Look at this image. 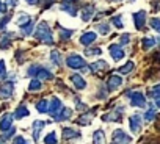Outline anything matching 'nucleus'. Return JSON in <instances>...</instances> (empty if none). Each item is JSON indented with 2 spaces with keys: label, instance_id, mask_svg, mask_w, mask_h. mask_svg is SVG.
Listing matches in <instances>:
<instances>
[{
  "label": "nucleus",
  "instance_id": "c756f323",
  "mask_svg": "<svg viewBox=\"0 0 160 144\" xmlns=\"http://www.w3.org/2000/svg\"><path fill=\"white\" fill-rule=\"evenodd\" d=\"M154 44H155L154 38H144V39H143V49H144V50L151 49V47H152Z\"/></svg>",
  "mask_w": 160,
  "mask_h": 144
},
{
  "label": "nucleus",
  "instance_id": "423d86ee",
  "mask_svg": "<svg viewBox=\"0 0 160 144\" xmlns=\"http://www.w3.org/2000/svg\"><path fill=\"white\" fill-rule=\"evenodd\" d=\"M144 22H146V13L144 11H138L133 14V24L137 27V30H141L144 27Z\"/></svg>",
  "mask_w": 160,
  "mask_h": 144
},
{
  "label": "nucleus",
  "instance_id": "6ab92c4d",
  "mask_svg": "<svg viewBox=\"0 0 160 144\" xmlns=\"http://www.w3.org/2000/svg\"><path fill=\"white\" fill-rule=\"evenodd\" d=\"M60 39L61 41H68L71 36H72V30H66V28H63V27H60Z\"/></svg>",
  "mask_w": 160,
  "mask_h": 144
},
{
  "label": "nucleus",
  "instance_id": "a19ab883",
  "mask_svg": "<svg viewBox=\"0 0 160 144\" xmlns=\"http://www.w3.org/2000/svg\"><path fill=\"white\" fill-rule=\"evenodd\" d=\"M14 132H16L14 128H10V130H8V132L5 133V136H3V138H5V139H7V138H11V136L14 135Z\"/></svg>",
  "mask_w": 160,
  "mask_h": 144
},
{
  "label": "nucleus",
  "instance_id": "c03bdc74",
  "mask_svg": "<svg viewBox=\"0 0 160 144\" xmlns=\"http://www.w3.org/2000/svg\"><path fill=\"white\" fill-rule=\"evenodd\" d=\"M3 10H5V5H3L2 2H0V14H2V11H3Z\"/></svg>",
  "mask_w": 160,
  "mask_h": 144
},
{
  "label": "nucleus",
  "instance_id": "4c0bfd02",
  "mask_svg": "<svg viewBox=\"0 0 160 144\" xmlns=\"http://www.w3.org/2000/svg\"><path fill=\"white\" fill-rule=\"evenodd\" d=\"M11 19V14H7L5 16V19H2V21H0V30H3L5 28V25L8 24V21Z\"/></svg>",
  "mask_w": 160,
  "mask_h": 144
},
{
  "label": "nucleus",
  "instance_id": "49530a36",
  "mask_svg": "<svg viewBox=\"0 0 160 144\" xmlns=\"http://www.w3.org/2000/svg\"><path fill=\"white\" fill-rule=\"evenodd\" d=\"M27 2H30V3H33V0H27Z\"/></svg>",
  "mask_w": 160,
  "mask_h": 144
},
{
  "label": "nucleus",
  "instance_id": "dca6fc26",
  "mask_svg": "<svg viewBox=\"0 0 160 144\" xmlns=\"http://www.w3.org/2000/svg\"><path fill=\"white\" fill-rule=\"evenodd\" d=\"M93 11H94V7H93V5H88V7L83 10V13H82V19H83L85 22H88V21L91 19V16H93Z\"/></svg>",
  "mask_w": 160,
  "mask_h": 144
},
{
  "label": "nucleus",
  "instance_id": "a878e982",
  "mask_svg": "<svg viewBox=\"0 0 160 144\" xmlns=\"http://www.w3.org/2000/svg\"><path fill=\"white\" fill-rule=\"evenodd\" d=\"M13 35H7V36H3L2 38V41H0V49H8L10 47V44H11V38Z\"/></svg>",
  "mask_w": 160,
  "mask_h": 144
},
{
  "label": "nucleus",
  "instance_id": "7ed1b4c3",
  "mask_svg": "<svg viewBox=\"0 0 160 144\" xmlns=\"http://www.w3.org/2000/svg\"><path fill=\"white\" fill-rule=\"evenodd\" d=\"M13 91H14V85L11 82H7L0 86V99H8L13 96Z\"/></svg>",
  "mask_w": 160,
  "mask_h": 144
},
{
  "label": "nucleus",
  "instance_id": "2eb2a0df",
  "mask_svg": "<svg viewBox=\"0 0 160 144\" xmlns=\"http://www.w3.org/2000/svg\"><path fill=\"white\" fill-rule=\"evenodd\" d=\"M36 77H38V80H50L52 79V72L47 70V69H44V67H39Z\"/></svg>",
  "mask_w": 160,
  "mask_h": 144
},
{
  "label": "nucleus",
  "instance_id": "b1692460",
  "mask_svg": "<svg viewBox=\"0 0 160 144\" xmlns=\"http://www.w3.org/2000/svg\"><path fill=\"white\" fill-rule=\"evenodd\" d=\"M94 144H105L104 132H102V130H98V132L94 133Z\"/></svg>",
  "mask_w": 160,
  "mask_h": 144
},
{
  "label": "nucleus",
  "instance_id": "a211bd4d",
  "mask_svg": "<svg viewBox=\"0 0 160 144\" xmlns=\"http://www.w3.org/2000/svg\"><path fill=\"white\" fill-rule=\"evenodd\" d=\"M75 136H78V132H75L72 128H63V139H71Z\"/></svg>",
  "mask_w": 160,
  "mask_h": 144
},
{
  "label": "nucleus",
  "instance_id": "9d476101",
  "mask_svg": "<svg viewBox=\"0 0 160 144\" xmlns=\"http://www.w3.org/2000/svg\"><path fill=\"white\" fill-rule=\"evenodd\" d=\"M11 124H13V116L11 114H5L2 119H0V130H2V132H8L10 128H13Z\"/></svg>",
  "mask_w": 160,
  "mask_h": 144
},
{
  "label": "nucleus",
  "instance_id": "20e7f679",
  "mask_svg": "<svg viewBox=\"0 0 160 144\" xmlns=\"http://www.w3.org/2000/svg\"><path fill=\"white\" fill-rule=\"evenodd\" d=\"M69 79H71V82L74 83L75 89H78V91L85 89V86H87V82H85V79H83L82 75H78V74H72Z\"/></svg>",
  "mask_w": 160,
  "mask_h": 144
},
{
  "label": "nucleus",
  "instance_id": "e433bc0d",
  "mask_svg": "<svg viewBox=\"0 0 160 144\" xmlns=\"http://www.w3.org/2000/svg\"><path fill=\"white\" fill-rule=\"evenodd\" d=\"M151 27L160 33V21H158V19H155V17H154V19L151 21Z\"/></svg>",
  "mask_w": 160,
  "mask_h": 144
},
{
  "label": "nucleus",
  "instance_id": "4468645a",
  "mask_svg": "<svg viewBox=\"0 0 160 144\" xmlns=\"http://www.w3.org/2000/svg\"><path fill=\"white\" fill-rule=\"evenodd\" d=\"M44 125H46V122H42V121H35L33 122V138H35V141L39 138V132L42 130Z\"/></svg>",
  "mask_w": 160,
  "mask_h": 144
},
{
  "label": "nucleus",
  "instance_id": "2f4dec72",
  "mask_svg": "<svg viewBox=\"0 0 160 144\" xmlns=\"http://www.w3.org/2000/svg\"><path fill=\"white\" fill-rule=\"evenodd\" d=\"M149 96H151V97H155V99H160V83L152 88V91L149 93Z\"/></svg>",
  "mask_w": 160,
  "mask_h": 144
},
{
  "label": "nucleus",
  "instance_id": "6e6552de",
  "mask_svg": "<svg viewBox=\"0 0 160 144\" xmlns=\"http://www.w3.org/2000/svg\"><path fill=\"white\" fill-rule=\"evenodd\" d=\"M60 110H61V100H60V99H57V97H53V99H52V102H50V105H49V110H47V111H49V114H50V116H53V118H55V116L58 114V111H60Z\"/></svg>",
  "mask_w": 160,
  "mask_h": 144
},
{
  "label": "nucleus",
  "instance_id": "1a4fd4ad",
  "mask_svg": "<svg viewBox=\"0 0 160 144\" xmlns=\"http://www.w3.org/2000/svg\"><path fill=\"white\" fill-rule=\"evenodd\" d=\"M113 142H115V144H118V142L127 144V142H130V138H129L122 130H115V133H113Z\"/></svg>",
  "mask_w": 160,
  "mask_h": 144
},
{
  "label": "nucleus",
  "instance_id": "bb28decb",
  "mask_svg": "<svg viewBox=\"0 0 160 144\" xmlns=\"http://www.w3.org/2000/svg\"><path fill=\"white\" fill-rule=\"evenodd\" d=\"M133 69V63L132 61H129V63H126L124 66H121L119 67V72H121V74H129V72Z\"/></svg>",
  "mask_w": 160,
  "mask_h": 144
},
{
  "label": "nucleus",
  "instance_id": "7c9ffc66",
  "mask_svg": "<svg viewBox=\"0 0 160 144\" xmlns=\"http://www.w3.org/2000/svg\"><path fill=\"white\" fill-rule=\"evenodd\" d=\"M155 116H157V111H155L154 108H149V110L144 113V119H146V121H152Z\"/></svg>",
  "mask_w": 160,
  "mask_h": 144
},
{
  "label": "nucleus",
  "instance_id": "f3484780",
  "mask_svg": "<svg viewBox=\"0 0 160 144\" xmlns=\"http://www.w3.org/2000/svg\"><path fill=\"white\" fill-rule=\"evenodd\" d=\"M28 116V110L25 107H19L16 111H14V118L16 119H22V118H27Z\"/></svg>",
  "mask_w": 160,
  "mask_h": 144
},
{
  "label": "nucleus",
  "instance_id": "09e8293b",
  "mask_svg": "<svg viewBox=\"0 0 160 144\" xmlns=\"http://www.w3.org/2000/svg\"><path fill=\"white\" fill-rule=\"evenodd\" d=\"M158 42H160V39H158Z\"/></svg>",
  "mask_w": 160,
  "mask_h": 144
},
{
  "label": "nucleus",
  "instance_id": "4be33fe9",
  "mask_svg": "<svg viewBox=\"0 0 160 144\" xmlns=\"http://www.w3.org/2000/svg\"><path fill=\"white\" fill-rule=\"evenodd\" d=\"M102 67H107V63H105V61H98V63H93V64L90 66V70H91V72H98V70H101Z\"/></svg>",
  "mask_w": 160,
  "mask_h": 144
},
{
  "label": "nucleus",
  "instance_id": "9b49d317",
  "mask_svg": "<svg viewBox=\"0 0 160 144\" xmlns=\"http://www.w3.org/2000/svg\"><path fill=\"white\" fill-rule=\"evenodd\" d=\"M140 128H141V118H140L138 113H135V114L130 118V130H132L133 133H138Z\"/></svg>",
  "mask_w": 160,
  "mask_h": 144
},
{
  "label": "nucleus",
  "instance_id": "39448f33",
  "mask_svg": "<svg viewBox=\"0 0 160 144\" xmlns=\"http://www.w3.org/2000/svg\"><path fill=\"white\" fill-rule=\"evenodd\" d=\"M108 52H110V55L113 56V60H121L126 53H124V50H122V47L121 46H118V44H112V46H108Z\"/></svg>",
  "mask_w": 160,
  "mask_h": 144
},
{
  "label": "nucleus",
  "instance_id": "473e14b6",
  "mask_svg": "<svg viewBox=\"0 0 160 144\" xmlns=\"http://www.w3.org/2000/svg\"><path fill=\"white\" fill-rule=\"evenodd\" d=\"M50 56H52V60H53V63H55L57 66H60V64H61V56L58 55V52H57V50H52Z\"/></svg>",
  "mask_w": 160,
  "mask_h": 144
},
{
  "label": "nucleus",
  "instance_id": "ea45409f",
  "mask_svg": "<svg viewBox=\"0 0 160 144\" xmlns=\"http://www.w3.org/2000/svg\"><path fill=\"white\" fill-rule=\"evenodd\" d=\"M14 144H30V142L25 141V138H22V136H16L14 138Z\"/></svg>",
  "mask_w": 160,
  "mask_h": 144
},
{
  "label": "nucleus",
  "instance_id": "79ce46f5",
  "mask_svg": "<svg viewBox=\"0 0 160 144\" xmlns=\"http://www.w3.org/2000/svg\"><path fill=\"white\" fill-rule=\"evenodd\" d=\"M129 35H124V36H121V44H127L129 42Z\"/></svg>",
  "mask_w": 160,
  "mask_h": 144
},
{
  "label": "nucleus",
  "instance_id": "f257e3e1",
  "mask_svg": "<svg viewBox=\"0 0 160 144\" xmlns=\"http://www.w3.org/2000/svg\"><path fill=\"white\" fill-rule=\"evenodd\" d=\"M35 38L46 42V44H53V39H52V33H50V28L46 22H41L36 30H35Z\"/></svg>",
  "mask_w": 160,
  "mask_h": 144
},
{
  "label": "nucleus",
  "instance_id": "58836bf2",
  "mask_svg": "<svg viewBox=\"0 0 160 144\" xmlns=\"http://www.w3.org/2000/svg\"><path fill=\"white\" fill-rule=\"evenodd\" d=\"M102 53V50L98 47V49H91V50H87V55L90 56V55H101Z\"/></svg>",
  "mask_w": 160,
  "mask_h": 144
},
{
  "label": "nucleus",
  "instance_id": "72a5a7b5",
  "mask_svg": "<svg viewBox=\"0 0 160 144\" xmlns=\"http://www.w3.org/2000/svg\"><path fill=\"white\" fill-rule=\"evenodd\" d=\"M98 30H99V33H102V35H107V33L110 31V27H108L107 24H101V25H98Z\"/></svg>",
  "mask_w": 160,
  "mask_h": 144
},
{
  "label": "nucleus",
  "instance_id": "37998d69",
  "mask_svg": "<svg viewBox=\"0 0 160 144\" xmlns=\"http://www.w3.org/2000/svg\"><path fill=\"white\" fill-rule=\"evenodd\" d=\"M7 5L8 7H16L18 5V0H7Z\"/></svg>",
  "mask_w": 160,
  "mask_h": 144
},
{
  "label": "nucleus",
  "instance_id": "393cba45",
  "mask_svg": "<svg viewBox=\"0 0 160 144\" xmlns=\"http://www.w3.org/2000/svg\"><path fill=\"white\" fill-rule=\"evenodd\" d=\"M32 30H33V22H32V21H30L28 24H25V25H22V27H21V31H22V35H24V36L30 35V33H32Z\"/></svg>",
  "mask_w": 160,
  "mask_h": 144
},
{
  "label": "nucleus",
  "instance_id": "f03ea898",
  "mask_svg": "<svg viewBox=\"0 0 160 144\" xmlns=\"http://www.w3.org/2000/svg\"><path fill=\"white\" fill-rule=\"evenodd\" d=\"M66 64L72 69H83V64H85V60L80 56V55H69L68 60H66Z\"/></svg>",
  "mask_w": 160,
  "mask_h": 144
},
{
  "label": "nucleus",
  "instance_id": "8fccbe9b",
  "mask_svg": "<svg viewBox=\"0 0 160 144\" xmlns=\"http://www.w3.org/2000/svg\"><path fill=\"white\" fill-rule=\"evenodd\" d=\"M113 144H115V142H113Z\"/></svg>",
  "mask_w": 160,
  "mask_h": 144
},
{
  "label": "nucleus",
  "instance_id": "ddd939ff",
  "mask_svg": "<svg viewBox=\"0 0 160 144\" xmlns=\"http://www.w3.org/2000/svg\"><path fill=\"white\" fill-rule=\"evenodd\" d=\"M96 39H98L96 33L90 31V33H85V35H82V38H80V42H82L83 46H90V44H93Z\"/></svg>",
  "mask_w": 160,
  "mask_h": 144
},
{
  "label": "nucleus",
  "instance_id": "f704fd0d",
  "mask_svg": "<svg viewBox=\"0 0 160 144\" xmlns=\"http://www.w3.org/2000/svg\"><path fill=\"white\" fill-rule=\"evenodd\" d=\"M7 75V67H5V61H0V80L5 79Z\"/></svg>",
  "mask_w": 160,
  "mask_h": 144
},
{
  "label": "nucleus",
  "instance_id": "412c9836",
  "mask_svg": "<svg viewBox=\"0 0 160 144\" xmlns=\"http://www.w3.org/2000/svg\"><path fill=\"white\" fill-rule=\"evenodd\" d=\"M36 110H38L39 113H46V111L49 110V102H47V100H44V99H42V100H39V102L36 103Z\"/></svg>",
  "mask_w": 160,
  "mask_h": 144
},
{
  "label": "nucleus",
  "instance_id": "f8f14e48",
  "mask_svg": "<svg viewBox=\"0 0 160 144\" xmlns=\"http://www.w3.org/2000/svg\"><path fill=\"white\" fill-rule=\"evenodd\" d=\"M132 105H137V107H146V99L141 93H133L132 94Z\"/></svg>",
  "mask_w": 160,
  "mask_h": 144
},
{
  "label": "nucleus",
  "instance_id": "de8ad7c7",
  "mask_svg": "<svg viewBox=\"0 0 160 144\" xmlns=\"http://www.w3.org/2000/svg\"><path fill=\"white\" fill-rule=\"evenodd\" d=\"M112 2H116V0H112Z\"/></svg>",
  "mask_w": 160,
  "mask_h": 144
},
{
  "label": "nucleus",
  "instance_id": "5701e85b",
  "mask_svg": "<svg viewBox=\"0 0 160 144\" xmlns=\"http://www.w3.org/2000/svg\"><path fill=\"white\" fill-rule=\"evenodd\" d=\"M60 10L68 11V13H69V14H72V16H75V13H77V8H75L74 5H68V3H63V5L60 7Z\"/></svg>",
  "mask_w": 160,
  "mask_h": 144
},
{
  "label": "nucleus",
  "instance_id": "aec40b11",
  "mask_svg": "<svg viewBox=\"0 0 160 144\" xmlns=\"http://www.w3.org/2000/svg\"><path fill=\"white\" fill-rule=\"evenodd\" d=\"M71 113H72V111H71L69 108H64L61 113H58V114L55 116V119H57V121H64V119H69V118H71Z\"/></svg>",
  "mask_w": 160,
  "mask_h": 144
},
{
  "label": "nucleus",
  "instance_id": "0eeeda50",
  "mask_svg": "<svg viewBox=\"0 0 160 144\" xmlns=\"http://www.w3.org/2000/svg\"><path fill=\"white\" fill-rule=\"evenodd\" d=\"M121 85H122V77H119V75H112V77L108 79L107 88H108V91H115V89L119 88Z\"/></svg>",
  "mask_w": 160,
  "mask_h": 144
},
{
  "label": "nucleus",
  "instance_id": "c9c22d12",
  "mask_svg": "<svg viewBox=\"0 0 160 144\" xmlns=\"http://www.w3.org/2000/svg\"><path fill=\"white\" fill-rule=\"evenodd\" d=\"M112 24H115V27H116V28H122V27H124V25H122V22H121V17H119V16L113 17V19H112Z\"/></svg>",
  "mask_w": 160,
  "mask_h": 144
},
{
  "label": "nucleus",
  "instance_id": "a18cd8bd",
  "mask_svg": "<svg viewBox=\"0 0 160 144\" xmlns=\"http://www.w3.org/2000/svg\"><path fill=\"white\" fill-rule=\"evenodd\" d=\"M157 107H158V108H160V99H158V100H157Z\"/></svg>",
  "mask_w": 160,
  "mask_h": 144
},
{
  "label": "nucleus",
  "instance_id": "c85d7f7f",
  "mask_svg": "<svg viewBox=\"0 0 160 144\" xmlns=\"http://www.w3.org/2000/svg\"><path fill=\"white\" fill-rule=\"evenodd\" d=\"M44 144H57V135H55V132L49 133V135L44 138Z\"/></svg>",
  "mask_w": 160,
  "mask_h": 144
},
{
  "label": "nucleus",
  "instance_id": "cd10ccee",
  "mask_svg": "<svg viewBox=\"0 0 160 144\" xmlns=\"http://www.w3.org/2000/svg\"><path fill=\"white\" fill-rule=\"evenodd\" d=\"M28 89H30V91H39V89H41V82H39L38 79L32 80L30 85H28Z\"/></svg>",
  "mask_w": 160,
  "mask_h": 144
}]
</instances>
